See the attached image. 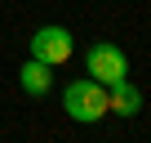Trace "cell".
Returning <instances> with one entry per match:
<instances>
[{"label": "cell", "mask_w": 151, "mask_h": 143, "mask_svg": "<svg viewBox=\"0 0 151 143\" xmlns=\"http://www.w3.org/2000/svg\"><path fill=\"white\" fill-rule=\"evenodd\" d=\"M62 112L80 125H93L107 116V85H98L93 76H80L62 90Z\"/></svg>", "instance_id": "obj_1"}, {"label": "cell", "mask_w": 151, "mask_h": 143, "mask_svg": "<svg viewBox=\"0 0 151 143\" xmlns=\"http://www.w3.org/2000/svg\"><path fill=\"white\" fill-rule=\"evenodd\" d=\"M85 72L98 81V85H120V81H129V58H124V49L116 45V40H98V45H89V54H85Z\"/></svg>", "instance_id": "obj_2"}, {"label": "cell", "mask_w": 151, "mask_h": 143, "mask_svg": "<svg viewBox=\"0 0 151 143\" xmlns=\"http://www.w3.org/2000/svg\"><path fill=\"white\" fill-rule=\"evenodd\" d=\"M27 45H31V58H40V63H49V67H62V63L76 54L71 31H67V27H53V23H49V27H40Z\"/></svg>", "instance_id": "obj_3"}, {"label": "cell", "mask_w": 151, "mask_h": 143, "mask_svg": "<svg viewBox=\"0 0 151 143\" xmlns=\"http://www.w3.org/2000/svg\"><path fill=\"white\" fill-rule=\"evenodd\" d=\"M18 85H22V94H27V98H45V94L53 90V67H49V63H40V58H27V63H22V72H18Z\"/></svg>", "instance_id": "obj_4"}, {"label": "cell", "mask_w": 151, "mask_h": 143, "mask_svg": "<svg viewBox=\"0 0 151 143\" xmlns=\"http://www.w3.org/2000/svg\"><path fill=\"white\" fill-rule=\"evenodd\" d=\"M107 112H116V116H138V112H142V94H138L129 81H120V85L107 90Z\"/></svg>", "instance_id": "obj_5"}]
</instances>
